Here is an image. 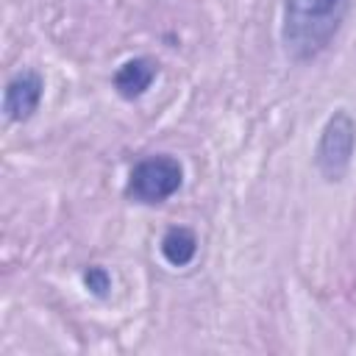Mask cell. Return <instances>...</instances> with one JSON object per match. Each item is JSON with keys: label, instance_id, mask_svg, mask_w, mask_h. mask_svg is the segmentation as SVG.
<instances>
[{"label": "cell", "instance_id": "1", "mask_svg": "<svg viewBox=\"0 0 356 356\" xmlns=\"http://www.w3.org/2000/svg\"><path fill=\"white\" fill-rule=\"evenodd\" d=\"M348 0H286L284 3V47L292 58L309 61L328 47L345 19Z\"/></svg>", "mask_w": 356, "mask_h": 356}, {"label": "cell", "instance_id": "2", "mask_svg": "<svg viewBox=\"0 0 356 356\" xmlns=\"http://www.w3.org/2000/svg\"><path fill=\"white\" fill-rule=\"evenodd\" d=\"M353 150H356V122L345 108H337L325 120V125L320 131V139H317V147H314L317 172L328 184L342 181L350 170Z\"/></svg>", "mask_w": 356, "mask_h": 356}, {"label": "cell", "instance_id": "3", "mask_svg": "<svg viewBox=\"0 0 356 356\" xmlns=\"http://www.w3.org/2000/svg\"><path fill=\"white\" fill-rule=\"evenodd\" d=\"M184 184V167L178 159L159 153V156H147L139 164H134L131 178H128V195L139 203H164L167 197H172Z\"/></svg>", "mask_w": 356, "mask_h": 356}, {"label": "cell", "instance_id": "4", "mask_svg": "<svg viewBox=\"0 0 356 356\" xmlns=\"http://www.w3.org/2000/svg\"><path fill=\"white\" fill-rule=\"evenodd\" d=\"M42 92H44V81L36 70H22L17 72L3 92V111L11 122H25L33 117V111L42 103Z\"/></svg>", "mask_w": 356, "mask_h": 356}, {"label": "cell", "instance_id": "5", "mask_svg": "<svg viewBox=\"0 0 356 356\" xmlns=\"http://www.w3.org/2000/svg\"><path fill=\"white\" fill-rule=\"evenodd\" d=\"M153 78H156V61L147 58V56H136V58H128L114 72V89H117L120 97L136 100L150 89Z\"/></svg>", "mask_w": 356, "mask_h": 356}, {"label": "cell", "instance_id": "6", "mask_svg": "<svg viewBox=\"0 0 356 356\" xmlns=\"http://www.w3.org/2000/svg\"><path fill=\"white\" fill-rule=\"evenodd\" d=\"M161 256H164V261L167 264H172V267H186L192 259H195V253H197V236H195V231L192 228H186V225H172V228H167V234L161 236Z\"/></svg>", "mask_w": 356, "mask_h": 356}, {"label": "cell", "instance_id": "7", "mask_svg": "<svg viewBox=\"0 0 356 356\" xmlns=\"http://www.w3.org/2000/svg\"><path fill=\"white\" fill-rule=\"evenodd\" d=\"M83 284H86V289H89L92 295L106 298V295H108V289H111V275H108V270H106V267L92 264V267L83 273Z\"/></svg>", "mask_w": 356, "mask_h": 356}]
</instances>
